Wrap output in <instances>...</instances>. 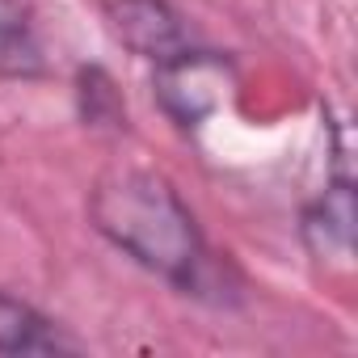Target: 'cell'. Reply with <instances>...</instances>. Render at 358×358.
Here are the masks:
<instances>
[{"instance_id": "6da1fadb", "label": "cell", "mask_w": 358, "mask_h": 358, "mask_svg": "<svg viewBox=\"0 0 358 358\" xmlns=\"http://www.w3.org/2000/svg\"><path fill=\"white\" fill-rule=\"evenodd\" d=\"M93 228L131 262L160 274L177 291L228 303L236 274L207 245L194 211L182 203L169 177L152 169H106L89 190Z\"/></svg>"}, {"instance_id": "7a4b0ae2", "label": "cell", "mask_w": 358, "mask_h": 358, "mask_svg": "<svg viewBox=\"0 0 358 358\" xmlns=\"http://www.w3.org/2000/svg\"><path fill=\"white\" fill-rule=\"evenodd\" d=\"M152 89H156L160 110L177 127H186V131L203 127L215 110H224V97L232 89V59L190 43L186 51L156 64Z\"/></svg>"}, {"instance_id": "3957f363", "label": "cell", "mask_w": 358, "mask_h": 358, "mask_svg": "<svg viewBox=\"0 0 358 358\" xmlns=\"http://www.w3.org/2000/svg\"><path fill=\"white\" fill-rule=\"evenodd\" d=\"M106 22L114 38L148 64L190 47V30L169 0H106Z\"/></svg>"}, {"instance_id": "277c9868", "label": "cell", "mask_w": 358, "mask_h": 358, "mask_svg": "<svg viewBox=\"0 0 358 358\" xmlns=\"http://www.w3.org/2000/svg\"><path fill=\"white\" fill-rule=\"evenodd\" d=\"M303 245L316 262H337L350 270V253H354V190L350 177L337 173L324 186V194L316 203L303 207Z\"/></svg>"}, {"instance_id": "5b68a950", "label": "cell", "mask_w": 358, "mask_h": 358, "mask_svg": "<svg viewBox=\"0 0 358 358\" xmlns=\"http://www.w3.org/2000/svg\"><path fill=\"white\" fill-rule=\"evenodd\" d=\"M72 341L34 303L0 291V354H64Z\"/></svg>"}, {"instance_id": "8992f818", "label": "cell", "mask_w": 358, "mask_h": 358, "mask_svg": "<svg viewBox=\"0 0 358 358\" xmlns=\"http://www.w3.org/2000/svg\"><path fill=\"white\" fill-rule=\"evenodd\" d=\"M43 72H47V55L30 5L26 0H0V76L38 80Z\"/></svg>"}, {"instance_id": "52a82bcc", "label": "cell", "mask_w": 358, "mask_h": 358, "mask_svg": "<svg viewBox=\"0 0 358 358\" xmlns=\"http://www.w3.org/2000/svg\"><path fill=\"white\" fill-rule=\"evenodd\" d=\"M76 101H80L85 127H106V131L127 127L122 93H118V85L110 80L106 68H80V76H76Z\"/></svg>"}]
</instances>
